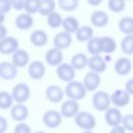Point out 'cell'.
Returning <instances> with one entry per match:
<instances>
[{
	"mask_svg": "<svg viewBox=\"0 0 133 133\" xmlns=\"http://www.w3.org/2000/svg\"><path fill=\"white\" fill-rule=\"evenodd\" d=\"M38 4H39V0H24L23 9L27 14L34 15L35 12H37Z\"/></svg>",
	"mask_w": 133,
	"mask_h": 133,
	"instance_id": "d590c367",
	"label": "cell"
},
{
	"mask_svg": "<svg viewBox=\"0 0 133 133\" xmlns=\"http://www.w3.org/2000/svg\"><path fill=\"white\" fill-rule=\"evenodd\" d=\"M130 97L131 95L128 94L125 89H115L110 96V103H112L114 107L117 108L125 107L129 104Z\"/></svg>",
	"mask_w": 133,
	"mask_h": 133,
	"instance_id": "ba28073f",
	"label": "cell"
},
{
	"mask_svg": "<svg viewBox=\"0 0 133 133\" xmlns=\"http://www.w3.org/2000/svg\"><path fill=\"white\" fill-rule=\"evenodd\" d=\"M103 58H104V60H105L106 62H107V61H110V60H111V58H110V56H109L108 54H107V56H106V57H103Z\"/></svg>",
	"mask_w": 133,
	"mask_h": 133,
	"instance_id": "7dc6e473",
	"label": "cell"
},
{
	"mask_svg": "<svg viewBox=\"0 0 133 133\" xmlns=\"http://www.w3.org/2000/svg\"><path fill=\"white\" fill-rule=\"evenodd\" d=\"M74 117L75 124L83 130H92L96 127V117L87 111H78Z\"/></svg>",
	"mask_w": 133,
	"mask_h": 133,
	"instance_id": "7a4b0ae2",
	"label": "cell"
},
{
	"mask_svg": "<svg viewBox=\"0 0 133 133\" xmlns=\"http://www.w3.org/2000/svg\"><path fill=\"white\" fill-rule=\"evenodd\" d=\"M122 112L117 107H108L105 110V122L108 126L113 127L121 125L122 121Z\"/></svg>",
	"mask_w": 133,
	"mask_h": 133,
	"instance_id": "4fadbf2b",
	"label": "cell"
},
{
	"mask_svg": "<svg viewBox=\"0 0 133 133\" xmlns=\"http://www.w3.org/2000/svg\"><path fill=\"white\" fill-rule=\"evenodd\" d=\"M121 49L122 52L127 55H131L133 53V34H126L123 37L121 42Z\"/></svg>",
	"mask_w": 133,
	"mask_h": 133,
	"instance_id": "f546056e",
	"label": "cell"
},
{
	"mask_svg": "<svg viewBox=\"0 0 133 133\" xmlns=\"http://www.w3.org/2000/svg\"><path fill=\"white\" fill-rule=\"evenodd\" d=\"M4 21H5V14L0 11V24H3Z\"/></svg>",
	"mask_w": 133,
	"mask_h": 133,
	"instance_id": "bcb514c9",
	"label": "cell"
},
{
	"mask_svg": "<svg viewBox=\"0 0 133 133\" xmlns=\"http://www.w3.org/2000/svg\"><path fill=\"white\" fill-rule=\"evenodd\" d=\"M101 83V76L99 73L89 71L85 74L84 78H83V86L85 87L86 91H95L98 89V87L100 86Z\"/></svg>",
	"mask_w": 133,
	"mask_h": 133,
	"instance_id": "52a82bcc",
	"label": "cell"
},
{
	"mask_svg": "<svg viewBox=\"0 0 133 133\" xmlns=\"http://www.w3.org/2000/svg\"><path fill=\"white\" fill-rule=\"evenodd\" d=\"M109 22V16L104 10H95L90 15V23L92 26L102 28L105 27Z\"/></svg>",
	"mask_w": 133,
	"mask_h": 133,
	"instance_id": "7402d4cb",
	"label": "cell"
},
{
	"mask_svg": "<svg viewBox=\"0 0 133 133\" xmlns=\"http://www.w3.org/2000/svg\"><path fill=\"white\" fill-rule=\"evenodd\" d=\"M11 98L17 103H25L30 97V87L23 82L17 83L11 90Z\"/></svg>",
	"mask_w": 133,
	"mask_h": 133,
	"instance_id": "3957f363",
	"label": "cell"
},
{
	"mask_svg": "<svg viewBox=\"0 0 133 133\" xmlns=\"http://www.w3.org/2000/svg\"><path fill=\"white\" fill-rule=\"evenodd\" d=\"M100 45L102 53L111 54L116 50V42L111 36H102L100 37Z\"/></svg>",
	"mask_w": 133,
	"mask_h": 133,
	"instance_id": "d4e9b609",
	"label": "cell"
},
{
	"mask_svg": "<svg viewBox=\"0 0 133 133\" xmlns=\"http://www.w3.org/2000/svg\"><path fill=\"white\" fill-rule=\"evenodd\" d=\"M79 111V104L78 101L75 100H65L60 106V114L66 118L74 117V115Z\"/></svg>",
	"mask_w": 133,
	"mask_h": 133,
	"instance_id": "7c38bea8",
	"label": "cell"
},
{
	"mask_svg": "<svg viewBox=\"0 0 133 133\" xmlns=\"http://www.w3.org/2000/svg\"><path fill=\"white\" fill-rule=\"evenodd\" d=\"M75 35L78 42H81V43L87 42L89 38L94 36V29L88 25L79 26L75 31Z\"/></svg>",
	"mask_w": 133,
	"mask_h": 133,
	"instance_id": "cb8c5ba5",
	"label": "cell"
},
{
	"mask_svg": "<svg viewBox=\"0 0 133 133\" xmlns=\"http://www.w3.org/2000/svg\"><path fill=\"white\" fill-rule=\"evenodd\" d=\"M56 7V2L55 0H39L38 4V9L37 12L42 16H48L52 11L55 10Z\"/></svg>",
	"mask_w": 133,
	"mask_h": 133,
	"instance_id": "83f0119b",
	"label": "cell"
},
{
	"mask_svg": "<svg viewBox=\"0 0 133 133\" xmlns=\"http://www.w3.org/2000/svg\"><path fill=\"white\" fill-rule=\"evenodd\" d=\"M29 114V110L26 105L23 103H17L16 105H11L10 107V115L16 122H23L27 118Z\"/></svg>",
	"mask_w": 133,
	"mask_h": 133,
	"instance_id": "2e32d148",
	"label": "cell"
},
{
	"mask_svg": "<svg viewBox=\"0 0 133 133\" xmlns=\"http://www.w3.org/2000/svg\"><path fill=\"white\" fill-rule=\"evenodd\" d=\"M91 103L98 111H105L110 106V96L104 90L96 91L92 96Z\"/></svg>",
	"mask_w": 133,
	"mask_h": 133,
	"instance_id": "277c9868",
	"label": "cell"
},
{
	"mask_svg": "<svg viewBox=\"0 0 133 133\" xmlns=\"http://www.w3.org/2000/svg\"><path fill=\"white\" fill-rule=\"evenodd\" d=\"M128 94L133 95V79H129L125 83V88H124Z\"/></svg>",
	"mask_w": 133,
	"mask_h": 133,
	"instance_id": "b9f144b4",
	"label": "cell"
},
{
	"mask_svg": "<svg viewBox=\"0 0 133 133\" xmlns=\"http://www.w3.org/2000/svg\"><path fill=\"white\" fill-rule=\"evenodd\" d=\"M87 59L88 57L84 53H76L73 55L71 59V65L75 70H83L85 66H87Z\"/></svg>",
	"mask_w": 133,
	"mask_h": 133,
	"instance_id": "4316f807",
	"label": "cell"
},
{
	"mask_svg": "<svg viewBox=\"0 0 133 133\" xmlns=\"http://www.w3.org/2000/svg\"><path fill=\"white\" fill-rule=\"evenodd\" d=\"M46 72V68L41 60H33L28 65V74L29 77L33 80H39L44 77Z\"/></svg>",
	"mask_w": 133,
	"mask_h": 133,
	"instance_id": "5bb4252c",
	"label": "cell"
},
{
	"mask_svg": "<svg viewBox=\"0 0 133 133\" xmlns=\"http://www.w3.org/2000/svg\"><path fill=\"white\" fill-rule=\"evenodd\" d=\"M11 62L16 68H24L29 62V54L27 51L23 49H17L12 53Z\"/></svg>",
	"mask_w": 133,
	"mask_h": 133,
	"instance_id": "ffe728a7",
	"label": "cell"
},
{
	"mask_svg": "<svg viewBox=\"0 0 133 133\" xmlns=\"http://www.w3.org/2000/svg\"><path fill=\"white\" fill-rule=\"evenodd\" d=\"M7 127H8L7 119L4 116L0 115V133H5L7 130Z\"/></svg>",
	"mask_w": 133,
	"mask_h": 133,
	"instance_id": "60d3db41",
	"label": "cell"
},
{
	"mask_svg": "<svg viewBox=\"0 0 133 133\" xmlns=\"http://www.w3.org/2000/svg\"><path fill=\"white\" fill-rule=\"evenodd\" d=\"M109 133H126V130L122 125H117V126L111 127V130Z\"/></svg>",
	"mask_w": 133,
	"mask_h": 133,
	"instance_id": "7bdbcfd3",
	"label": "cell"
},
{
	"mask_svg": "<svg viewBox=\"0 0 133 133\" xmlns=\"http://www.w3.org/2000/svg\"><path fill=\"white\" fill-rule=\"evenodd\" d=\"M82 133H92V132H91V130H83Z\"/></svg>",
	"mask_w": 133,
	"mask_h": 133,
	"instance_id": "c3c4849f",
	"label": "cell"
},
{
	"mask_svg": "<svg viewBox=\"0 0 133 133\" xmlns=\"http://www.w3.org/2000/svg\"><path fill=\"white\" fill-rule=\"evenodd\" d=\"M34 133H46V132H44V131H36V132H34Z\"/></svg>",
	"mask_w": 133,
	"mask_h": 133,
	"instance_id": "681fc988",
	"label": "cell"
},
{
	"mask_svg": "<svg viewBox=\"0 0 133 133\" xmlns=\"http://www.w3.org/2000/svg\"><path fill=\"white\" fill-rule=\"evenodd\" d=\"M107 6L112 12L118 14L126 8V1L125 0H108Z\"/></svg>",
	"mask_w": 133,
	"mask_h": 133,
	"instance_id": "d6a6232c",
	"label": "cell"
},
{
	"mask_svg": "<svg viewBox=\"0 0 133 133\" xmlns=\"http://www.w3.org/2000/svg\"><path fill=\"white\" fill-rule=\"evenodd\" d=\"M30 42L35 47H44L48 43V35L44 30L36 29L33 30L30 34Z\"/></svg>",
	"mask_w": 133,
	"mask_h": 133,
	"instance_id": "603a6c76",
	"label": "cell"
},
{
	"mask_svg": "<svg viewBox=\"0 0 133 133\" xmlns=\"http://www.w3.org/2000/svg\"><path fill=\"white\" fill-rule=\"evenodd\" d=\"M87 66L89 68L90 71L101 74L106 71L107 63L104 60V58L100 54H98V55H91L87 59Z\"/></svg>",
	"mask_w": 133,
	"mask_h": 133,
	"instance_id": "8fae6325",
	"label": "cell"
},
{
	"mask_svg": "<svg viewBox=\"0 0 133 133\" xmlns=\"http://www.w3.org/2000/svg\"><path fill=\"white\" fill-rule=\"evenodd\" d=\"M61 121H62V116H61L60 112H58L57 110H54V109L47 110L43 115L44 125L50 129H55V128L59 127L61 124Z\"/></svg>",
	"mask_w": 133,
	"mask_h": 133,
	"instance_id": "5b68a950",
	"label": "cell"
},
{
	"mask_svg": "<svg viewBox=\"0 0 133 133\" xmlns=\"http://www.w3.org/2000/svg\"><path fill=\"white\" fill-rule=\"evenodd\" d=\"M18 75V68H16L12 62L2 61L0 62V78L3 80H14Z\"/></svg>",
	"mask_w": 133,
	"mask_h": 133,
	"instance_id": "30bf717a",
	"label": "cell"
},
{
	"mask_svg": "<svg viewBox=\"0 0 133 133\" xmlns=\"http://www.w3.org/2000/svg\"><path fill=\"white\" fill-rule=\"evenodd\" d=\"M47 17V24L50 28H58L61 26V22H62V17L60 16V14L56 12L55 10L52 11L51 14H49Z\"/></svg>",
	"mask_w": 133,
	"mask_h": 133,
	"instance_id": "1f68e13d",
	"label": "cell"
},
{
	"mask_svg": "<svg viewBox=\"0 0 133 133\" xmlns=\"http://www.w3.org/2000/svg\"><path fill=\"white\" fill-rule=\"evenodd\" d=\"M63 59V54H62V50L58 49V48H51L46 52L45 55V60L46 62L50 65V66H56L58 65Z\"/></svg>",
	"mask_w": 133,
	"mask_h": 133,
	"instance_id": "9a60e30c",
	"label": "cell"
},
{
	"mask_svg": "<svg viewBox=\"0 0 133 133\" xmlns=\"http://www.w3.org/2000/svg\"><path fill=\"white\" fill-rule=\"evenodd\" d=\"M56 76L63 82L72 81L75 78V69L71 65V63H62L60 62L56 65Z\"/></svg>",
	"mask_w": 133,
	"mask_h": 133,
	"instance_id": "8992f818",
	"label": "cell"
},
{
	"mask_svg": "<svg viewBox=\"0 0 133 133\" xmlns=\"http://www.w3.org/2000/svg\"><path fill=\"white\" fill-rule=\"evenodd\" d=\"M86 1L90 6H98L102 3L103 0H86Z\"/></svg>",
	"mask_w": 133,
	"mask_h": 133,
	"instance_id": "f6af8a7d",
	"label": "cell"
},
{
	"mask_svg": "<svg viewBox=\"0 0 133 133\" xmlns=\"http://www.w3.org/2000/svg\"><path fill=\"white\" fill-rule=\"evenodd\" d=\"M61 26L65 32L72 34V33H75V31L79 27V21L75 17L69 16V17H65L64 19H62Z\"/></svg>",
	"mask_w": 133,
	"mask_h": 133,
	"instance_id": "484cf974",
	"label": "cell"
},
{
	"mask_svg": "<svg viewBox=\"0 0 133 133\" xmlns=\"http://www.w3.org/2000/svg\"><path fill=\"white\" fill-rule=\"evenodd\" d=\"M7 35V29L3 24H0V39Z\"/></svg>",
	"mask_w": 133,
	"mask_h": 133,
	"instance_id": "ee69618b",
	"label": "cell"
},
{
	"mask_svg": "<svg viewBox=\"0 0 133 133\" xmlns=\"http://www.w3.org/2000/svg\"><path fill=\"white\" fill-rule=\"evenodd\" d=\"M114 72L119 76L129 75L132 69V62L128 57H119L114 62Z\"/></svg>",
	"mask_w": 133,
	"mask_h": 133,
	"instance_id": "ac0fdd59",
	"label": "cell"
},
{
	"mask_svg": "<svg viewBox=\"0 0 133 133\" xmlns=\"http://www.w3.org/2000/svg\"><path fill=\"white\" fill-rule=\"evenodd\" d=\"M14 133H32V132L30 127L27 124L23 122H19V124L14 129Z\"/></svg>",
	"mask_w": 133,
	"mask_h": 133,
	"instance_id": "74e56055",
	"label": "cell"
},
{
	"mask_svg": "<svg viewBox=\"0 0 133 133\" xmlns=\"http://www.w3.org/2000/svg\"><path fill=\"white\" fill-rule=\"evenodd\" d=\"M72 44V35L71 33L63 31L58 32L57 34H55L54 38H53V45L55 48H58L60 50H64L66 48H69Z\"/></svg>",
	"mask_w": 133,
	"mask_h": 133,
	"instance_id": "e0dca14e",
	"label": "cell"
},
{
	"mask_svg": "<svg viewBox=\"0 0 133 133\" xmlns=\"http://www.w3.org/2000/svg\"><path fill=\"white\" fill-rule=\"evenodd\" d=\"M79 5V0H58V6L64 11H74Z\"/></svg>",
	"mask_w": 133,
	"mask_h": 133,
	"instance_id": "836d02e7",
	"label": "cell"
},
{
	"mask_svg": "<svg viewBox=\"0 0 133 133\" xmlns=\"http://www.w3.org/2000/svg\"><path fill=\"white\" fill-rule=\"evenodd\" d=\"M118 29L122 33L133 34V19L131 17H123L118 22Z\"/></svg>",
	"mask_w": 133,
	"mask_h": 133,
	"instance_id": "f1b7e54d",
	"label": "cell"
},
{
	"mask_svg": "<svg viewBox=\"0 0 133 133\" xmlns=\"http://www.w3.org/2000/svg\"><path fill=\"white\" fill-rule=\"evenodd\" d=\"M63 97H64V92L62 88L58 85L52 84L46 88V98L52 103H58L62 101Z\"/></svg>",
	"mask_w": 133,
	"mask_h": 133,
	"instance_id": "44dd1931",
	"label": "cell"
},
{
	"mask_svg": "<svg viewBox=\"0 0 133 133\" xmlns=\"http://www.w3.org/2000/svg\"><path fill=\"white\" fill-rule=\"evenodd\" d=\"M125 1H130V0H125Z\"/></svg>",
	"mask_w": 133,
	"mask_h": 133,
	"instance_id": "f907efd6",
	"label": "cell"
},
{
	"mask_svg": "<svg viewBox=\"0 0 133 133\" xmlns=\"http://www.w3.org/2000/svg\"><path fill=\"white\" fill-rule=\"evenodd\" d=\"M19 48V41L14 36H5L0 39V53L3 55L12 54Z\"/></svg>",
	"mask_w": 133,
	"mask_h": 133,
	"instance_id": "9c48e42d",
	"label": "cell"
},
{
	"mask_svg": "<svg viewBox=\"0 0 133 133\" xmlns=\"http://www.w3.org/2000/svg\"><path fill=\"white\" fill-rule=\"evenodd\" d=\"M121 124L126 131L132 132L133 131V115L131 113H128L125 116H122Z\"/></svg>",
	"mask_w": 133,
	"mask_h": 133,
	"instance_id": "8d00e7d4",
	"label": "cell"
},
{
	"mask_svg": "<svg viewBox=\"0 0 133 133\" xmlns=\"http://www.w3.org/2000/svg\"><path fill=\"white\" fill-rule=\"evenodd\" d=\"M86 49L88 51L89 54L91 55H98L101 54V45H100V37H91L87 41V45H86Z\"/></svg>",
	"mask_w": 133,
	"mask_h": 133,
	"instance_id": "4dcf8cb0",
	"label": "cell"
},
{
	"mask_svg": "<svg viewBox=\"0 0 133 133\" xmlns=\"http://www.w3.org/2000/svg\"><path fill=\"white\" fill-rule=\"evenodd\" d=\"M12 98L11 95L5 90L0 91V109H8L12 105Z\"/></svg>",
	"mask_w": 133,
	"mask_h": 133,
	"instance_id": "e575fe53",
	"label": "cell"
},
{
	"mask_svg": "<svg viewBox=\"0 0 133 133\" xmlns=\"http://www.w3.org/2000/svg\"><path fill=\"white\" fill-rule=\"evenodd\" d=\"M9 2H10V5H11V7L14 9L19 10V11L23 9V2H24V0H9Z\"/></svg>",
	"mask_w": 133,
	"mask_h": 133,
	"instance_id": "ab89813d",
	"label": "cell"
},
{
	"mask_svg": "<svg viewBox=\"0 0 133 133\" xmlns=\"http://www.w3.org/2000/svg\"><path fill=\"white\" fill-rule=\"evenodd\" d=\"M63 92L69 99L75 100V101H80L83 98H85L87 91H86L85 87L83 86L82 82L73 79L72 81L66 82Z\"/></svg>",
	"mask_w": 133,
	"mask_h": 133,
	"instance_id": "6da1fadb",
	"label": "cell"
},
{
	"mask_svg": "<svg viewBox=\"0 0 133 133\" xmlns=\"http://www.w3.org/2000/svg\"><path fill=\"white\" fill-rule=\"evenodd\" d=\"M15 25L20 30H28L33 26V17L30 14H19L15 19Z\"/></svg>",
	"mask_w": 133,
	"mask_h": 133,
	"instance_id": "d6986e66",
	"label": "cell"
},
{
	"mask_svg": "<svg viewBox=\"0 0 133 133\" xmlns=\"http://www.w3.org/2000/svg\"><path fill=\"white\" fill-rule=\"evenodd\" d=\"M11 9V5L9 0H0V11L3 14H7L9 12V10Z\"/></svg>",
	"mask_w": 133,
	"mask_h": 133,
	"instance_id": "f35d334b",
	"label": "cell"
}]
</instances>
